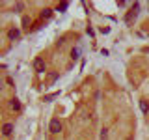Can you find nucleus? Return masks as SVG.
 I'll list each match as a JSON object with an SVG mask.
<instances>
[{
	"label": "nucleus",
	"instance_id": "nucleus-1",
	"mask_svg": "<svg viewBox=\"0 0 149 140\" xmlns=\"http://www.w3.org/2000/svg\"><path fill=\"white\" fill-rule=\"evenodd\" d=\"M138 11H140V2H134L132 8H130L127 11V15H125V22H127V24H132V21L138 17Z\"/></svg>",
	"mask_w": 149,
	"mask_h": 140
},
{
	"label": "nucleus",
	"instance_id": "nucleus-2",
	"mask_svg": "<svg viewBox=\"0 0 149 140\" xmlns=\"http://www.w3.org/2000/svg\"><path fill=\"white\" fill-rule=\"evenodd\" d=\"M49 131L52 134H58L60 131H62V121H60L58 118H52V120H50V123H49Z\"/></svg>",
	"mask_w": 149,
	"mask_h": 140
},
{
	"label": "nucleus",
	"instance_id": "nucleus-3",
	"mask_svg": "<svg viewBox=\"0 0 149 140\" xmlns=\"http://www.w3.org/2000/svg\"><path fill=\"white\" fill-rule=\"evenodd\" d=\"M34 69L37 73H45V69H47V65H45V60L41 58V56H37V58L34 60Z\"/></svg>",
	"mask_w": 149,
	"mask_h": 140
},
{
	"label": "nucleus",
	"instance_id": "nucleus-4",
	"mask_svg": "<svg viewBox=\"0 0 149 140\" xmlns=\"http://www.w3.org/2000/svg\"><path fill=\"white\" fill-rule=\"evenodd\" d=\"M8 37H9V41H17L19 37H21V30H17V28L8 30Z\"/></svg>",
	"mask_w": 149,
	"mask_h": 140
},
{
	"label": "nucleus",
	"instance_id": "nucleus-5",
	"mask_svg": "<svg viewBox=\"0 0 149 140\" xmlns=\"http://www.w3.org/2000/svg\"><path fill=\"white\" fill-rule=\"evenodd\" d=\"M13 133V123H4L2 125V134L4 136H9Z\"/></svg>",
	"mask_w": 149,
	"mask_h": 140
},
{
	"label": "nucleus",
	"instance_id": "nucleus-6",
	"mask_svg": "<svg viewBox=\"0 0 149 140\" xmlns=\"http://www.w3.org/2000/svg\"><path fill=\"white\" fill-rule=\"evenodd\" d=\"M9 108L19 112V110H21V101H19V99H11V101H9Z\"/></svg>",
	"mask_w": 149,
	"mask_h": 140
},
{
	"label": "nucleus",
	"instance_id": "nucleus-7",
	"mask_svg": "<svg viewBox=\"0 0 149 140\" xmlns=\"http://www.w3.org/2000/svg\"><path fill=\"white\" fill-rule=\"evenodd\" d=\"M39 17L41 19H50V17H52V9H50V8H45L43 11L39 13Z\"/></svg>",
	"mask_w": 149,
	"mask_h": 140
},
{
	"label": "nucleus",
	"instance_id": "nucleus-8",
	"mask_svg": "<svg viewBox=\"0 0 149 140\" xmlns=\"http://www.w3.org/2000/svg\"><path fill=\"white\" fill-rule=\"evenodd\" d=\"M140 110H142L143 114H147V112H149V103H147L146 99H142V101H140Z\"/></svg>",
	"mask_w": 149,
	"mask_h": 140
},
{
	"label": "nucleus",
	"instance_id": "nucleus-9",
	"mask_svg": "<svg viewBox=\"0 0 149 140\" xmlns=\"http://www.w3.org/2000/svg\"><path fill=\"white\" fill-rule=\"evenodd\" d=\"M71 58L74 60V62H77V60L80 58V47H74V49L71 50Z\"/></svg>",
	"mask_w": 149,
	"mask_h": 140
},
{
	"label": "nucleus",
	"instance_id": "nucleus-10",
	"mask_svg": "<svg viewBox=\"0 0 149 140\" xmlns=\"http://www.w3.org/2000/svg\"><path fill=\"white\" fill-rule=\"evenodd\" d=\"M22 9H24V2H17L15 6H13V11H17V13H21Z\"/></svg>",
	"mask_w": 149,
	"mask_h": 140
},
{
	"label": "nucleus",
	"instance_id": "nucleus-11",
	"mask_svg": "<svg viewBox=\"0 0 149 140\" xmlns=\"http://www.w3.org/2000/svg\"><path fill=\"white\" fill-rule=\"evenodd\" d=\"M56 97H60V92H54V93H49V95H45L43 101H52V99H56Z\"/></svg>",
	"mask_w": 149,
	"mask_h": 140
},
{
	"label": "nucleus",
	"instance_id": "nucleus-12",
	"mask_svg": "<svg viewBox=\"0 0 149 140\" xmlns=\"http://www.w3.org/2000/svg\"><path fill=\"white\" fill-rule=\"evenodd\" d=\"M99 140H108V129H101V134H99Z\"/></svg>",
	"mask_w": 149,
	"mask_h": 140
},
{
	"label": "nucleus",
	"instance_id": "nucleus-13",
	"mask_svg": "<svg viewBox=\"0 0 149 140\" xmlns=\"http://www.w3.org/2000/svg\"><path fill=\"white\" fill-rule=\"evenodd\" d=\"M67 8H69V4H67V2H62V4H58V8H56V11H62V13H63V11H65Z\"/></svg>",
	"mask_w": 149,
	"mask_h": 140
},
{
	"label": "nucleus",
	"instance_id": "nucleus-14",
	"mask_svg": "<svg viewBox=\"0 0 149 140\" xmlns=\"http://www.w3.org/2000/svg\"><path fill=\"white\" fill-rule=\"evenodd\" d=\"M28 24H30V17H22V26H24V28H30Z\"/></svg>",
	"mask_w": 149,
	"mask_h": 140
},
{
	"label": "nucleus",
	"instance_id": "nucleus-15",
	"mask_svg": "<svg viewBox=\"0 0 149 140\" xmlns=\"http://www.w3.org/2000/svg\"><path fill=\"white\" fill-rule=\"evenodd\" d=\"M49 78H50V82H54L56 78H58V73H50V77H49Z\"/></svg>",
	"mask_w": 149,
	"mask_h": 140
},
{
	"label": "nucleus",
	"instance_id": "nucleus-16",
	"mask_svg": "<svg viewBox=\"0 0 149 140\" xmlns=\"http://www.w3.org/2000/svg\"><path fill=\"white\" fill-rule=\"evenodd\" d=\"M86 32H88V36H91V37H93V36H95V32H93V28H88V30H86Z\"/></svg>",
	"mask_w": 149,
	"mask_h": 140
},
{
	"label": "nucleus",
	"instance_id": "nucleus-17",
	"mask_svg": "<svg viewBox=\"0 0 149 140\" xmlns=\"http://www.w3.org/2000/svg\"><path fill=\"white\" fill-rule=\"evenodd\" d=\"M2 88H4V80H2V78H0V90H2Z\"/></svg>",
	"mask_w": 149,
	"mask_h": 140
}]
</instances>
